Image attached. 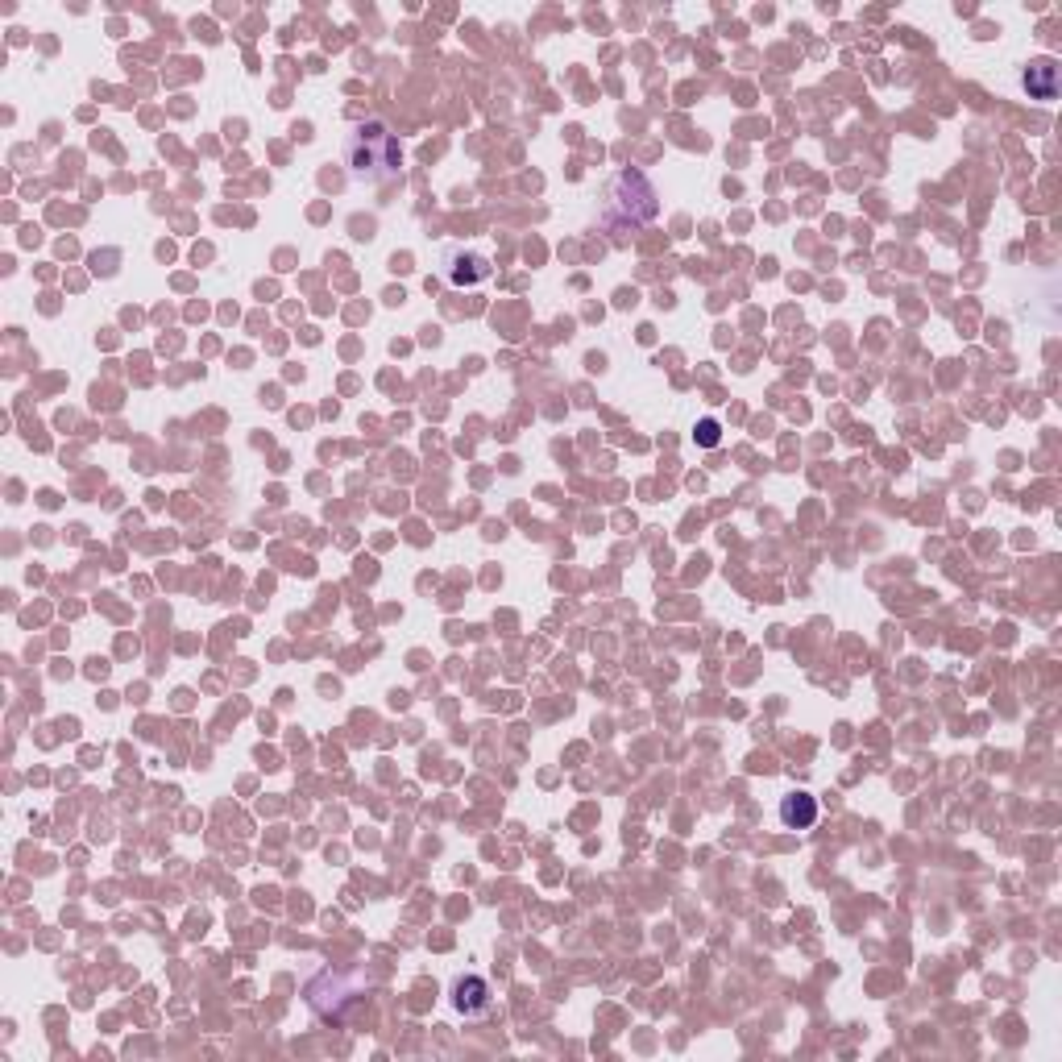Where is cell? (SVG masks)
<instances>
[{"mask_svg": "<svg viewBox=\"0 0 1062 1062\" xmlns=\"http://www.w3.org/2000/svg\"><path fill=\"white\" fill-rule=\"evenodd\" d=\"M440 274L449 278L453 287H473V283H486L490 278V258L478 254V249H444L440 258Z\"/></svg>", "mask_w": 1062, "mask_h": 1062, "instance_id": "2", "label": "cell"}, {"mask_svg": "<svg viewBox=\"0 0 1062 1062\" xmlns=\"http://www.w3.org/2000/svg\"><path fill=\"white\" fill-rule=\"evenodd\" d=\"M780 822H785L789 830H809L818 822V801L809 793H789L785 801H780Z\"/></svg>", "mask_w": 1062, "mask_h": 1062, "instance_id": "5", "label": "cell"}, {"mask_svg": "<svg viewBox=\"0 0 1062 1062\" xmlns=\"http://www.w3.org/2000/svg\"><path fill=\"white\" fill-rule=\"evenodd\" d=\"M697 440H702V444H718V424H714V419H702V424H697Z\"/></svg>", "mask_w": 1062, "mask_h": 1062, "instance_id": "6", "label": "cell"}, {"mask_svg": "<svg viewBox=\"0 0 1062 1062\" xmlns=\"http://www.w3.org/2000/svg\"><path fill=\"white\" fill-rule=\"evenodd\" d=\"M453 1004L465 1013V1017H482L490 1013V988L486 980H478V975H469V980H457L453 984Z\"/></svg>", "mask_w": 1062, "mask_h": 1062, "instance_id": "4", "label": "cell"}, {"mask_svg": "<svg viewBox=\"0 0 1062 1062\" xmlns=\"http://www.w3.org/2000/svg\"><path fill=\"white\" fill-rule=\"evenodd\" d=\"M1021 83H1025V92H1029L1033 100H1054V96H1058V63H1054V59H1033V63L1025 67Z\"/></svg>", "mask_w": 1062, "mask_h": 1062, "instance_id": "3", "label": "cell"}, {"mask_svg": "<svg viewBox=\"0 0 1062 1062\" xmlns=\"http://www.w3.org/2000/svg\"><path fill=\"white\" fill-rule=\"evenodd\" d=\"M345 166L353 179H395L399 166H403V150H399V137L390 133L382 121H366L357 125L349 137H345Z\"/></svg>", "mask_w": 1062, "mask_h": 1062, "instance_id": "1", "label": "cell"}]
</instances>
